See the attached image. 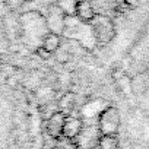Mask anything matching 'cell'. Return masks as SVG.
Instances as JSON below:
<instances>
[{
  "mask_svg": "<svg viewBox=\"0 0 149 149\" xmlns=\"http://www.w3.org/2000/svg\"><path fill=\"white\" fill-rule=\"evenodd\" d=\"M37 54H38L42 60H48V58H50V56H51V53H48V51H47L45 48H42L41 45H40V47H37Z\"/></svg>",
  "mask_w": 149,
  "mask_h": 149,
  "instance_id": "cell-13",
  "label": "cell"
},
{
  "mask_svg": "<svg viewBox=\"0 0 149 149\" xmlns=\"http://www.w3.org/2000/svg\"><path fill=\"white\" fill-rule=\"evenodd\" d=\"M97 149H118L117 136H104V134H101Z\"/></svg>",
  "mask_w": 149,
  "mask_h": 149,
  "instance_id": "cell-10",
  "label": "cell"
},
{
  "mask_svg": "<svg viewBox=\"0 0 149 149\" xmlns=\"http://www.w3.org/2000/svg\"><path fill=\"white\" fill-rule=\"evenodd\" d=\"M51 149H76V145H74V140H72V139L60 137L56 140V143Z\"/></svg>",
  "mask_w": 149,
  "mask_h": 149,
  "instance_id": "cell-12",
  "label": "cell"
},
{
  "mask_svg": "<svg viewBox=\"0 0 149 149\" xmlns=\"http://www.w3.org/2000/svg\"><path fill=\"white\" fill-rule=\"evenodd\" d=\"M66 117L67 116L60 111H54L53 114H50V117L47 118V123H45V130H47L48 137H51L54 140L63 137V127H64Z\"/></svg>",
  "mask_w": 149,
  "mask_h": 149,
  "instance_id": "cell-4",
  "label": "cell"
},
{
  "mask_svg": "<svg viewBox=\"0 0 149 149\" xmlns=\"http://www.w3.org/2000/svg\"><path fill=\"white\" fill-rule=\"evenodd\" d=\"M76 15L82 22H91L95 16V10L88 0H79L76 8Z\"/></svg>",
  "mask_w": 149,
  "mask_h": 149,
  "instance_id": "cell-7",
  "label": "cell"
},
{
  "mask_svg": "<svg viewBox=\"0 0 149 149\" xmlns=\"http://www.w3.org/2000/svg\"><path fill=\"white\" fill-rule=\"evenodd\" d=\"M25 2H28V0H25Z\"/></svg>",
  "mask_w": 149,
  "mask_h": 149,
  "instance_id": "cell-14",
  "label": "cell"
},
{
  "mask_svg": "<svg viewBox=\"0 0 149 149\" xmlns=\"http://www.w3.org/2000/svg\"><path fill=\"white\" fill-rule=\"evenodd\" d=\"M84 124H82V120L78 118V117H73V116H67L66 120H64V127H63V137H67V139H72L74 140L76 136L81 133Z\"/></svg>",
  "mask_w": 149,
  "mask_h": 149,
  "instance_id": "cell-6",
  "label": "cell"
},
{
  "mask_svg": "<svg viewBox=\"0 0 149 149\" xmlns=\"http://www.w3.org/2000/svg\"><path fill=\"white\" fill-rule=\"evenodd\" d=\"M101 133L98 129L92 126H84L81 133L74 139V145H76V149H97Z\"/></svg>",
  "mask_w": 149,
  "mask_h": 149,
  "instance_id": "cell-3",
  "label": "cell"
},
{
  "mask_svg": "<svg viewBox=\"0 0 149 149\" xmlns=\"http://www.w3.org/2000/svg\"><path fill=\"white\" fill-rule=\"evenodd\" d=\"M47 29L48 32H54V34H61L64 29V13L61 12L60 8H53L51 12L47 16Z\"/></svg>",
  "mask_w": 149,
  "mask_h": 149,
  "instance_id": "cell-5",
  "label": "cell"
},
{
  "mask_svg": "<svg viewBox=\"0 0 149 149\" xmlns=\"http://www.w3.org/2000/svg\"><path fill=\"white\" fill-rule=\"evenodd\" d=\"M120 127V114L116 107H107L98 117V130L104 136H117Z\"/></svg>",
  "mask_w": 149,
  "mask_h": 149,
  "instance_id": "cell-1",
  "label": "cell"
},
{
  "mask_svg": "<svg viewBox=\"0 0 149 149\" xmlns=\"http://www.w3.org/2000/svg\"><path fill=\"white\" fill-rule=\"evenodd\" d=\"M41 47L45 48L48 53H56L58 51V48L61 47V38L58 34H54V32H47L42 42H41Z\"/></svg>",
  "mask_w": 149,
  "mask_h": 149,
  "instance_id": "cell-8",
  "label": "cell"
},
{
  "mask_svg": "<svg viewBox=\"0 0 149 149\" xmlns=\"http://www.w3.org/2000/svg\"><path fill=\"white\" fill-rule=\"evenodd\" d=\"M79 0H60L58 2V8L61 9V12L64 15H76V8H78Z\"/></svg>",
  "mask_w": 149,
  "mask_h": 149,
  "instance_id": "cell-11",
  "label": "cell"
},
{
  "mask_svg": "<svg viewBox=\"0 0 149 149\" xmlns=\"http://www.w3.org/2000/svg\"><path fill=\"white\" fill-rule=\"evenodd\" d=\"M91 26H92V32L95 35V40L101 44L110 42L116 35L113 22L102 15H95L94 19L91 21Z\"/></svg>",
  "mask_w": 149,
  "mask_h": 149,
  "instance_id": "cell-2",
  "label": "cell"
},
{
  "mask_svg": "<svg viewBox=\"0 0 149 149\" xmlns=\"http://www.w3.org/2000/svg\"><path fill=\"white\" fill-rule=\"evenodd\" d=\"M74 94L72 92H66L60 100H58V104H57V111L66 114V116H70V113L73 111V107H74Z\"/></svg>",
  "mask_w": 149,
  "mask_h": 149,
  "instance_id": "cell-9",
  "label": "cell"
}]
</instances>
